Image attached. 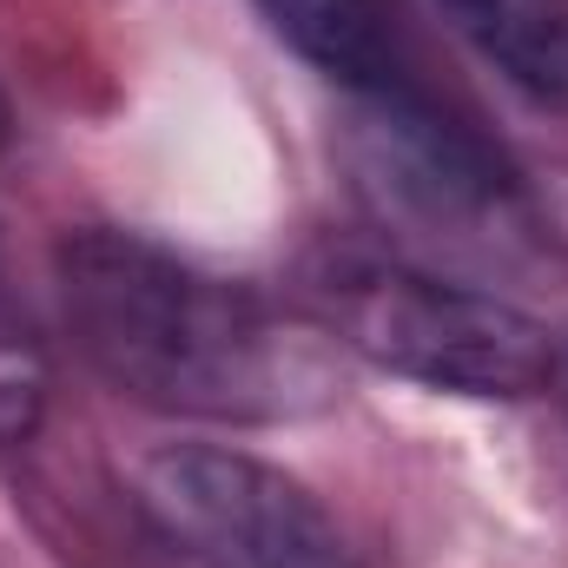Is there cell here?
Listing matches in <instances>:
<instances>
[{"label":"cell","instance_id":"52a82bcc","mask_svg":"<svg viewBox=\"0 0 568 568\" xmlns=\"http://www.w3.org/2000/svg\"><path fill=\"white\" fill-rule=\"evenodd\" d=\"M0 145H7V100H0Z\"/></svg>","mask_w":568,"mask_h":568},{"label":"cell","instance_id":"6da1fadb","mask_svg":"<svg viewBox=\"0 0 568 568\" xmlns=\"http://www.w3.org/2000/svg\"><path fill=\"white\" fill-rule=\"evenodd\" d=\"M60 311L87 364L152 410L284 424L337 397L324 331L133 232H73L60 245Z\"/></svg>","mask_w":568,"mask_h":568},{"label":"cell","instance_id":"277c9868","mask_svg":"<svg viewBox=\"0 0 568 568\" xmlns=\"http://www.w3.org/2000/svg\"><path fill=\"white\" fill-rule=\"evenodd\" d=\"M436 13L509 87L568 113V0H436Z\"/></svg>","mask_w":568,"mask_h":568},{"label":"cell","instance_id":"8992f818","mask_svg":"<svg viewBox=\"0 0 568 568\" xmlns=\"http://www.w3.org/2000/svg\"><path fill=\"white\" fill-rule=\"evenodd\" d=\"M40 410H47V357L0 297V449L27 443L40 429Z\"/></svg>","mask_w":568,"mask_h":568},{"label":"cell","instance_id":"7a4b0ae2","mask_svg":"<svg viewBox=\"0 0 568 568\" xmlns=\"http://www.w3.org/2000/svg\"><path fill=\"white\" fill-rule=\"evenodd\" d=\"M304 284L324 331L344 351L371 357L377 371L417 377L429 390L536 397L556 377L549 331L496 291H469L371 252H324Z\"/></svg>","mask_w":568,"mask_h":568},{"label":"cell","instance_id":"5b68a950","mask_svg":"<svg viewBox=\"0 0 568 568\" xmlns=\"http://www.w3.org/2000/svg\"><path fill=\"white\" fill-rule=\"evenodd\" d=\"M284 40L357 93H390V40L371 0H258Z\"/></svg>","mask_w":568,"mask_h":568},{"label":"cell","instance_id":"3957f363","mask_svg":"<svg viewBox=\"0 0 568 568\" xmlns=\"http://www.w3.org/2000/svg\"><path fill=\"white\" fill-rule=\"evenodd\" d=\"M140 503L212 568H364L291 476L232 449H159L140 469Z\"/></svg>","mask_w":568,"mask_h":568}]
</instances>
